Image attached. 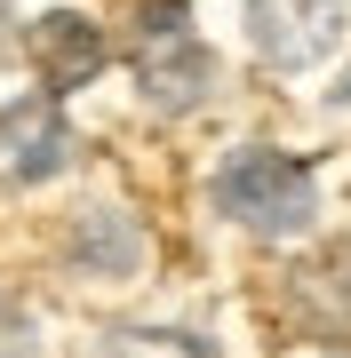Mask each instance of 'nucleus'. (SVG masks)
Listing matches in <instances>:
<instances>
[{
    "label": "nucleus",
    "instance_id": "obj_5",
    "mask_svg": "<svg viewBox=\"0 0 351 358\" xmlns=\"http://www.w3.org/2000/svg\"><path fill=\"white\" fill-rule=\"evenodd\" d=\"M25 56H32V72L48 80V96H72V88H88L96 72H104V24L96 16H80V8H48V16H32V32H25Z\"/></svg>",
    "mask_w": 351,
    "mask_h": 358
},
{
    "label": "nucleus",
    "instance_id": "obj_3",
    "mask_svg": "<svg viewBox=\"0 0 351 358\" xmlns=\"http://www.w3.org/2000/svg\"><path fill=\"white\" fill-rule=\"evenodd\" d=\"M240 24L272 72H312L351 32V0H240Z\"/></svg>",
    "mask_w": 351,
    "mask_h": 358
},
{
    "label": "nucleus",
    "instance_id": "obj_1",
    "mask_svg": "<svg viewBox=\"0 0 351 358\" xmlns=\"http://www.w3.org/2000/svg\"><path fill=\"white\" fill-rule=\"evenodd\" d=\"M216 207L240 231H256V239H296V231H312V215H319V183H312V167L296 152H280V143H240V152L216 167Z\"/></svg>",
    "mask_w": 351,
    "mask_h": 358
},
{
    "label": "nucleus",
    "instance_id": "obj_9",
    "mask_svg": "<svg viewBox=\"0 0 351 358\" xmlns=\"http://www.w3.org/2000/svg\"><path fill=\"white\" fill-rule=\"evenodd\" d=\"M8 40H16V32H8V0H0V48H8Z\"/></svg>",
    "mask_w": 351,
    "mask_h": 358
},
{
    "label": "nucleus",
    "instance_id": "obj_4",
    "mask_svg": "<svg viewBox=\"0 0 351 358\" xmlns=\"http://www.w3.org/2000/svg\"><path fill=\"white\" fill-rule=\"evenodd\" d=\"M80 159L72 120L56 112V96H25L0 112V192H25V183H48Z\"/></svg>",
    "mask_w": 351,
    "mask_h": 358
},
{
    "label": "nucleus",
    "instance_id": "obj_6",
    "mask_svg": "<svg viewBox=\"0 0 351 358\" xmlns=\"http://www.w3.org/2000/svg\"><path fill=\"white\" fill-rule=\"evenodd\" d=\"M72 255H80V271L128 279V271L144 263V231L120 215V207H96V215H80V231H72Z\"/></svg>",
    "mask_w": 351,
    "mask_h": 358
},
{
    "label": "nucleus",
    "instance_id": "obj_11",
    "mask_svg": "<svg viewBox=\"0 0 351 358\" xmlns=\"http://www.w3.org/2000/svg\"><path fill=\"white\" fill-rule=\"evenodd\" d=\"M327 358H351V350H327Z\"/></svg>",
    "mask_w": 351,
    "mask_h": 358
},
{
    "label": "nucleus",
    "instance_id": "obj_8",
    "mask_svg": "<svg viewBox=\"0 0 351 358\" xmlns=\"http://www.w3.org/2000/svg\"><path fill=\"white\" fill-rule=\"evenodd\" d=\"M0 358H25V319H16L8 294H0Z\"/></svg>",
    "mask_w": 351,
    "mask_h": 358
},
{
    "label": "nucleus",
    "instance_id": "obj_2",
    "mask_svg": "<svg viewBox=\"0 0 351 358\" xmlns=\"http://www.w3.org/2000/svg\"><path fill=\"white\" fill-rule=\"evenodd\" d=\"M136 88L152 112H192L216 88V48L192 32V8L184 0H144L136 8Z\"/></svg>",
    "mask_w": 351,
    "mask_h": 358
},
{
    "label": "nucleus",
    "instance_id": "obj_7",
    "mask_svg": "<svg viewBox=\"0 0 351 358\" xmlns=\"http://www.w3.org/2000/svg\"><path fill=\"white\" fill-rule=\"evenodd\" d=\"M104 358H223L208 334H184V327H112Z\"/></svg>",
    "mask_w": 351,
    "mask_h": 358
},
{
    "label": "nucleus",
    "instance_id": "obj_10",
    "mask_svg": "<svg viewBox=\"0 0 351 358\" xmlns=\"http://www.w3.org/2000/svg\"><path fill=\"white\" fill-rule=\"evenodd\" d=\"M336 103H351V80H343V88H336Z\"/></svg>",
    "mask_w": 351,
    "mask_h": 358
}]
</instances>
